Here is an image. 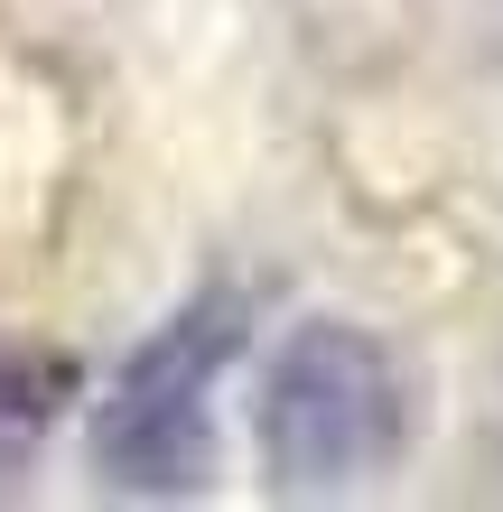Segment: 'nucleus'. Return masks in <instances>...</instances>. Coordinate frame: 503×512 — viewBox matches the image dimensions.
<instances>
[{
	"mask_svg": "<svg viewBox=\"0 0 503 512\" xmlns=\"http://www.w3.org/2000/svg\"><path fill=\"white\" fill-rule=\"evenodd\" d=\"M252 438H261L271 494H289V503L364 494L420 438V382L373 326L317 317L280 345V364L252 401Z\"/></svg>",
	"mask_w": 503,
	"mask_h": 512,
	"instance_id": "1",
	"label": "nucleus"
},
{
	"mask_svg": "<svg viewBox=\"0 0 503 512\" xmlns=\"http://www.w3.org/2000/svg\"><path fill=\"white\" fill-rule=\"evenodd\" d=\"M252 345V289H196L168 326H150V345H131V364L112 373V391L84 419V457L112 494L131 503H177L205 494L215 475V382Z\"/></svg>",
	"mask_w": 503,
	"mask_h": 512,
	"instance_id": "2",
	"label": "nucleus"
},
{
	"mask_svg": "<svg viewBox=\"0 0 503 512\" xmlns=\"http://www.w3.org/2000/svg\"><path fill=\"white\" fill-rule=\"evenodd\" d=\"M84 364L66 345H38V336H0V466H19L56 419L75 410Z\"/></svg>",
	"mask_w": 503,
	"mask_h": 512,
	"instance_id": "3",
	"label": "nucleus"
}]
</instances>
